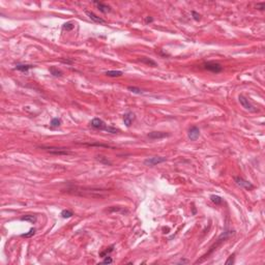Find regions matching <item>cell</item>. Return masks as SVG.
Here are the masks:
<instances>
[{
    "instance_id": "6da1fadb",
    "label": "cell",
    "mask_w": 265,
    "mask_h": 265,
    "mask_svg": "<svg viewBox=\"0 0 265 265\" xmlns=\"http://www.w3.org/2000/svg\"><path fill=\"white\" fill-rule=\"evenodd\" d=\"M106 188H90V186H80V185H69L63 190L67 194L75 196L86 197V198H105L107 196Z\"/></svg>"
},
{
    "instance_id": "7a4b0ae2",
    "label": "cell",
    "mask_w": 265,
    "mask_h": 265,
    "mask_svg": "<svg viewBox=\"0 0 265 265\" xmlns=\"http://www.w3.org/2000/svg\"><path fill=\"white\" fill-rule=\"evenodd\" d=\"M233 234H234V231H231V230H230V231H225L224 233L221 234V236L219 237V239H217V242H215V243H214V245H212V246H211L210 250H209V252H208V253L206 254V255H204V256H203V259H205L206 257L209 256V255H210V254L212 253V252H213L214 250H217V248H219V245H222V242H224L225 240H227V239L229 238V237H230L231 235H233ZM203 259H202V260H203ZM202 260H200V261H197L196 263L201 262Z\"/></svg>"
},
{
    "instance_id": "3957f363",
    "label": "cell",
    "mask_w": 265,
    "mask_h": 265,
    "mask_svg": "<svg viewBox=\"0 0 265 265\" xmlns=\"http://www.w3.org/2000/svg\"><path fill=\"white\" fill-rule=\"evenodd\" d=\"M40 149L48 151L50 153L55 154V155H67L71 154V151H69L66 148H60V147H52V146H40Z\"/></svg>"
},
{
    "instance_id": "277c9868",
    "label": "cell",
    "mask_w": 265,
    "mask_h": 265,
    "mask_svg": "<svg viewBox=\"0 0 265 265\" xmlns=\"http://www.w3.org/2000/svg\"><path fill=\"white\" fill-rule=\"evenodd\" d=\"M238 100H239L240 105L243 107V108L246 110V111L248 112H253V113H255V112L258 111V109L255 107V106L253 105V104L248 100V97H245V95H242V94H240L239 96H238Z\"/></svg>"
},
{
    "instance_id": "5b68a950",
    "label": "cell",
    "mask_w": 265,
    "mask_h": 265,
    "mask_svg": "<svg viewBox=\"0 0 265 265\" xmlns=\"http://www.w3.org/2000/svg\"><path fill=\"white\" fill-rule=\"evenodd\" d=\"M203 69H206L208 71H211L213 74H219L223 71V66L217 62H213V61H208V62L203 63Z\"/></svg>"
},
{
    "instance_id": "8992f818",
    "label": "cell",
    "mask_w": 265,
    "mask_h": 265,
    "mask_svg": "<svg viewBox=\"0 0 265 265\" xmlns=\"http://www.w3.org/2000/svg\"><path fill=\"white\" fill-rule=\"evenodd\" d=\"M167 161V159L164 157H148L144 160L143 164L144 166H147V167H153V166H157L159 164H162V163H165Z\"/></svg>"
},
{
    "instance_id": "52a82bcc",
    "label": "cell",
    "mask_w": 265,
    "mask_h": 265,
    "mask_svg": "<svg viewBox=\"0 0 265 265\" xmlns=\"http://www.w3.org/2000/svg\"><path fill=\"white\" fill-rule=\"evenodd\" d=\"M234 181H235V183H236L238 186L245 188L246 191H252V190H254V188H255L250 181L245 180V178H242V177H239V176L234 177Z\"/></svg>"
},
{
    "instance_id": "ba28073f",
    "label": "cell",
    "mask_w": 265,
    "mask_h": 265,
    "mask_svg": "<svg viewBox=\"0 0 265 265\" xmlns=\"http://www.w3.org/2000/svg\"><path fill=\"white\" fill-rule=\"evenodd\" d=\"M147 136H148L149 139L160 140V139H164V138L169 137L170 134H169V133H165V132H151V133H149Z\"/></svg>"
},
{
    "instance_id": "9c48e42d",
    "label": "cell",
    "mask_w": 265,
    "mask_h": 265,
    "mask_svg": "<svg viewBox=\"0 0 265 265\" xmlns=\"http://www.w3.org/2000/svg\"><path fill=\"white\" fill-rule=\"evenodd\" d=\"M188 139L191 140V141H196V140L200 137V130H199V128H197V126H192V128H190V130H188Z\"/></svg>"
},
{
    "instance_id": "30bf717a",
    "label": "cell",
    "mask_w": 265,
    "mask_h": 265,
    "mask_svg": "<svg viewBox=\"0 0 265 265\" xmlns=\"http://www.w3.org/2000/svg\"><path fill=\"white\" fill-rule=\"evenodd\" d=\"M90 126H91V128H95V130H102V131H104L106 128V126H107L106 123L102 119H100V118H93L91 120V122H90Z\"/></svg>"
},
{
    "instance_id": "8fae6325",
    "label": "cell",
    "mask_w": 265,
    "mask_h": 265,
    "mask_svg": "<svg viewBox=\"0 0 265 265\" xmlns=\"http://www.w3.org/2000/svg\"><path fill=\"white\" fill-rule=\"evenodd\" d=\"M85 14L88 16V18L90 19L91 21H93L94 23H97V24H106V21L104 20V19H102L100 17H98V16H96V15L94 14V13L92 12H89V11H85Z\"/></svg>"
},
{
    "instance_id": "7c38bea8",
    "label": "cell",
    "mask_w": 265,
    "mask_h": 265,
    "mask_svg": "<svg viewBox=\"0 0 265 265\" xmlns=\"http://www.w3.org/2000/svg\"><path fill=\"white\" fill-rule=\"evenodd\" d=\"M135 120V114L133 112H126V114L123 115V121H124V124H126L128 128L132 126L133 121Z\"/></svg>"
},
{
    "instance_id": "4fadbf2b",
    "label": "cell",
    "mask_w": 265,
    "mask_h": 265,
    "mask_svg": "<svg viewBox=\"0 0 265 265\" xmlns=\"http://www.w3.org/2000/svg\"><path fill=\"white\" fill-rule=\"evenodd\" d=\"M93 3L97 6V9H98L100 12L104 13V14H107V13L111 12V7L109 5H107V4H105V3L98 2V1H94Z\"/></svg>"
},
{
    "instance_id": "5bb4252c",
    "label": "cell",
    "mask_w": 265,
    "mask_h": 265,
    "mask_svg": "<svg viewBox=\"0 0 265 265\" xmlns=\"http://www.w3.org/2000/svg\"><path fill=\"white\" fill-rule=\"evenodd\" d=\"M140 61L142 63H144V64H146V65L148 66H152V67H157V63L154 61V60H152L151 58H148V57H141L140 58Z\"/></svg>"
},
{
    "instance_id": "9a60e30c",
    "label": "cell",
    "mask_w": 265,
    "mask_h": 265,
    "mask_svg": "<svg viewBox=\"0 0 265 265\" xmlns=\"http://www.w3.org/2000/svg\"><path fill=\"white\" fill-rule=\"evenodd\" d=\"M34 65H31V64H17L15 69L17 71H20L22 73H27L30 69H33Z\"/></svg>"
},
{
    "instance_id": "2e32d148",
    "label": "cell",
    "mask_w": 265,
    "mask_h": 265,
    "mask_svg": "<svg viewBox=\"0 0 265 265\" xmlns=\"http://www.w3.org/2000/svg\"><path fill=\"white\" fill-rule=\"evenodd\" d=\"M106 76L112 78H116V77H121L123 75V73L121 71H107L105 73Z\"/></svg>"
},
{
    "instance_id": "e0dca14e",
    "label": "cell",
    "mask_w": 265,
    "mask_h": 265,
    "mask_svg": "<svg viewBox=\"0 0 265 265\" xmlns=\"http://www.w3.org/2000/svg\"><path fill=\"white\" fill-rule=\"evenodd\" d=\"M36 217L35 215H32V214H27V215H24V217H21V221H25V222H29L31 224H35L36 223Z\"/></svg>"
},
{
    "instance_id": "ac0fdd59",
    "label": "cell",
    "mask_w": 265,
    "mask_h": 265,
    "mask_svg": "<svg viewBox=\"0 0 265 265\" xmlns=\"http://www.w3.org/2000/svg\"><path fill=\"white\" fill-rule=\"evenodd\" d=\"M49 71H50V73H51V75L53 76V77L58 78V77H61V76H62V71H60V69H58L57 67H55V66H51Z\"/></svg>"
},
{
    "instance_id": "d6986e66",
    "label": "cell",
    "mask_w": 265,
    "mask_h": 265,
    "mask_svg": "<svg viewBox=\"0 0 265 265\" xmlns=\"http://www.w3.org/2000/svg\"><path fill=\"white\" fill-rule=\"evenodd\" d=\"M109 212H121V213H128V211L124 209L123 207H118V206H112L109 208Z\"/></svg>"
},
{
    "instance_id": "ffe728a7",
    "label": "cell",
    "mask_w": 265,
    "mask_h": 265,
    "mask_svg": "<svg viewBox=\"0 0 265 265\" xmlns=\"http://www.w3.org/2000/svg\"><path fill=\"white\" fill-rule=\"evenodd\" d=\"M96 160L98 161L100 163H102V164H104V165H108V166H111L112 165V163L108 160V157H104V155H97Z\"/></svg>"
},
{
    "instance_id": "44dd1931",
    "label": "cell",
    "mask_w": 265,
    "mask_h": 265,
    "mask_svg": "<svg viewBox=\"0 0 265 265\" xmlns=\"http://www.w3.org/2000/svg\"><path fill=\"white\" fill-rule=\"evenodd\" d=\"M210 200L215 204V205H221L223 203V199L219 196H217V195H211Z\"/></svg>"
},
{
    "instance_id": "7402d4cb",
    "label": "cell",
    "mask_w": 265,
    "mask_h": 265,
    "mask_svg": "<svg viewBox=\"0 0 265 265\" xmlns=\"http://www.w3.org/2000/svg\"><path fill=\"white\" fill-rule=\"evenodd\" d=\"M60 215H61L63 219H69V217H71L74 215V213H73V211L69 210V209H64V210L61 211Z\"/></svg>"
},
{
    "instance_id": "603a6c76",
    "label": "cell",
    "mask_w": 265,
    "mask_h": 265,
    "mask_svg": "<svg viewBox=\"0 0 265 265\" xmlns=\"http://www.w3.org/2000/svg\"><path fill=\"white\" fill-rule=\"evenodd\" d=\"M113 250H114V245H111L110 248H108L107 250H105V251L100 252V257H102V258H105V257H107L110 253H112L113 252Z\"/></svg>"
},
{
    "instance_id": "cb8c5ba5",
    "label": "cell",
    "mask_w": 265,
    "mask_h": 265,
    "mask_svg": "<svg viewBox=\"0 0 265 265\" xmlns=\"http://www.w3.org/2000/svg\"><path fill=\"white\" fill-rule=\"evenodd\" d=\"M74 27H75V25L71 23V22H66V23H64L62 26L63 30H66V31H71V30H73Z\"/></svg>"
},
{
    "instance_id": "d4e9b609",
    "label": "cell",
    "mask_w": 265,
    "mask_h": 265,
    "mask_svg": "<svg viewBox=\"0 0 265 265\" xmlns=\"http://www.w3.org/2000/svg\"><path fill=\"white\" fill-rule=\"evenodd\" d=\"M50 124H51V126H53V128H58V126L61 124V119H60V118H57V117H56V118H53V119L51 120V123H50Z\"/></svg>"
},
{
    "instance_id": "484cf974",
    "label": "cell",
    "mask_w": 265,
    "mask_h": 265,
    "mask_svg": "<svg viewBox=\"0 0 265 265\" xmlns=\"http://www.w3.org/2000/svg\"><path fill=\"white\" fill-rule=\"evenodd\" d=\"M128 90H130L131 92H133V93H136V94H141V93H143V91L141 90V89L138 88V87H135V86H128Z\"/></svg>"
},
{
    "instance_id": "4316f807",
    "label": "cell",
    "mask_w": 265,
    "mask_h": 265,
    "mask_svg": "<svg viewBox=\"0 0 265 265\" xmlns=\"http://www.w3.org/2000/svg\"><path fill=\"white\" fill-rule=\"evenodd\" d=\"M35 234V229L34 228H31L30 230L27 232V233H24V234H22L21 236L22 237H25V238H30V237H32L33 235Z\"/></svg>"
},
{
    "instance_id": "83f0119b",
    "label": "cell",
    "mask_w": 265,
    "mask_h": 265,
    "mask_svg": "<svg viewBox=\"0 0 265 265\" xmlns=\"http://www.w3.org/2000/svg\"><path fill=\"white\" fill-rule=\"evenodd\" d=\"M104 131L108 132V133H111V134H117V133H119V130L116 128H113V126H106V128Z\"/></svg>"
},
{
    "instance_id": "f1b7e54d",
    "label": "cell",
    "mask_w": 265,
    "mask_h": 265,
    "mask_svg": "<svg viewBox=\"0 0 265 265\" xmlns=\"http://www.w3.org/2000/svg\"><path fill=\"white\" fill-rule=\"evenodd\" d=\"M111 263H113V259H112L111 257H105V259H104V261L102 262V264H111Z\"/></svg>"
},
{
    "instance_id": "f546056e",
    "label": "cell",
    "mask_w": 265,
    "mask_h": 265,
    "mask_svg": "<svg viewBox=\"0 0 265 265\" xmlns=\"http://www.w3.org/2000/svg\"><path fill=\"white\" fill-rule=\"evenodd\" d=\"M192 16H193V19H194L195 21H199L200 19H201V16H200V14H198V13L195 12V11H193V12H192Z\"/></svg>"
},
{
    "instance_id": "4dcf8cb0",
    "label": "cell",
    "mask_w": 265,
    "mask_h": 265,
    "mask_svg": "<svg viewBox=\"0 0 265 265\" xmlns=\"http://www.w3.org/2000/svg\"><path fill=\"white\" fill-rule=\"evenodd\" d=\"M234 257H235V255H234V254H233V255H231V256L229 257V259L225 262V264H226V265L233 264V263H234Z\"/></svg>"
},
{
    "instance_id": "1f68e13d",
    "label": "cell",
    "mask_w": 265,
    "mask_h": 265,
    "mask_svg": "<svg viewBox=\"0 0 265 265\" xmlns=\"http://www.w3.org/2000/svg\"><path fill=\"white\" fill-rule=\"evenodd\" d=\"M85 145H88V146H100V147H110V146H108V145L98 144V143H85Z\"/></svg>"
},
{
    "instance_id": "d6a6232c",
    "label": "cell",
    "mask_w": 265,
    "mask_h": 265,
    "mask_svg": "<svg viewBox=\"0 0 265 265\" xmlns=\"http://www.w3.org/2000/svg\"><path fill=\"white\" fill-rule=\"evenodd\" d=\"M256 9H259V11H264V9H265V3H264V2L257 3Z\"/></svg>"
},
{
    "instance_id": "836d02e7",
    "label": "cell",
    "mask_w": 265,
    "mask_h": 265,
    "mask_svg": "<svg viewBox=\"0 0 265 265\" xmlns=\"http://www.w3.org/2000/svg\"><path fill=\"white\" fill-rule=\"evenodd\" d=\"M152 21H153V19H152V18H151V17H147V18H146L145 22H146V23H151Z\"/></svg>"
},
{
    "instance_id": "e575fe53",
    "label": "cell",
    "mask_w": 265,
    "mask_h": 265,
    "mask_svg": "<svg viewBox=\"0 0 265 265\" xmlns=\"http://www.w3.org/2000/svg\"><path fill=\"white\" fill-rule=\"evenodd\" d=\"M177 263H182L183 264V263H188V260H180V261H178Z\"/></svg>"
}]
</instances>
